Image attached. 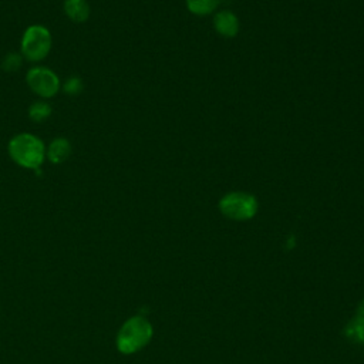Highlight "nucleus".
I'll return each mask as SVG.
<instances>
[{
    "mask_svg": "<svg viewBox=\"0 0 364 364\" xmlns=\"http://www.w3.org/2000/svg\"><path fill=\"white\" fill-rule=\"evenodd\" d=\"M10 158L21 168L38 169L46 159V145L44 142L28 132L14 135L7 145Z\"/></svg>",
    "mask_w": 364,
    "mask_h": 364,
    "instance_id": "obj_1",
    "label": "nucleus"
},
{
    "mask_svg": "<svg viewBox=\"0 0 364 364\" xmlns=\"http://www.w3.org/2000/svg\"><path fill=\"white\" fill-rule=\"evenodd\" d=\"M152 334V324L144 316H132L118 330L115 344L119 353L134 354L148 346Z\"/></svg>",
    "mask_w": 364,
    "mask_h": 364,
    "instance_id": "obj_2",
    "label": "nucleus"
},
{
    "mask_svg": "<svg viewBox=\"0 0 364 364\" xmlns=\"http://www.w3.org/2000/svg\"><path fill=\"white\" fill-rule=\"evenodd\" d=\"M51 46L53 37L50 30L41 24H31L23 33L20 51L27 61L38 63L48 55Z\"/></svg>",
    "mask_w": 364,
    "mask_h": 364,
    "instance_id": "obj_3",
    "label": "nucleus"
},
{
    "mask_svg": "<svg viewBox=\"0 0 364 364\" xmlns=\"http://www.w3.org/2000/svg\"><path fill=\"white\" fill-rule=\"evenodd\" d=\"M220 212L233 220H247L255 216L257 202L255 196L245 192H230L219 202Z\"/></svg>",
    "mask_w": 364,
    "mask_h": 364,
    "instance_id": "obj_4",
    "label": "nucleus"
},
{
    "mask_svg": "<svg viewBox=\"0 0 364 364\" xmlns=\"http://www.w3.org/2000/svg\"><path fill=\"white\" fill-rule=\"evenodd\" d=\"M26 81L28 88L41 98L54 97L61 87L58 75L51 68L43 65H36L30 68L27 71Z\"/></svg>",
    "mask_w": 364,
    "mask_h": 364,
    "instance_id": "obj_5",
    "label": "nucleus"
},
{
    "mask_svg": "<svg viewBox=\"0 0 364 364\" xmlns=\"http://www.w3.org/2000/svg\"><path fill=\"white\" fill-rule=\"evenodd\" d=\"M71 155V144L67 138H54L46 148V156L51 164H63Z\"/></svg>",
    "mask_w": 364,
    "mask_h": 364,
    "instance_id": "obj_6",
    "label": "nucleus"
},
{
    "mask_svg": "<svg viewBox=\"0 0 364 364\" xmlns=\"http://www.w3.org/2000/svg\"><path fill=\"white\" fill-rule=\"evenodd\" d=\"M64 13L70 20L75 23H82L88 20L91 9L87 0H65Z\"/></svg>",
    "mask_w": 364,
    "mask_h": 364,
    "instance_id": "obj_7",
    "label": "nucleus"
},
{
    "mask_svg": "<svg viewBox=\"0 0 364 364\" xmlns=\"http://www.w3.org/2000/svg\"><path fill=\"white\" fill-rule=\"evenodd\" d=\"M215 28L222 36H226V37L235 36L237 33V28H239V23H237L236 16L230 11L218 13L216 17H215Z\"/></svg>",
    "mask_w": 364,
    "mask_h": 364,
    "instance_id": "obj_8",
    "label": "nucleus"
},
{
    "mask_svg": "<svg viewBox=\"0 0 364 364\" xmlns=\"http://www.w3.org/2000/svg\"><path fill=\"white\" fill-rule=\"evenodd\" d=\"M344 334L354 343H364V320L353 317L351 321L346 326Z\"/></svg>",
    "mask_w": 364,
    "mask_h": 364,
    "instance_id": "obj_9",
    "label": "nucleus"
},
{
    "mask_svg": "<svg viewBox=\"0 0 364 364\" xmlns=\"http://www.w3.org/2000/svg\"><path fill=\"white\" fill-rule=\"evenodd\" d=\"M51 115V105L46 101H36L28 108V117L34 122H43Z\"/></svg>",
    "mask_w": 364,
    "mask_h": 364,
    "instance_id": "obj_10",
    "label": "nucleus"
},
{
    "mask_svg": "<svg viewBox=\"0 0 364 364\" xmlns=\"http://www.w3.org/2000/svg\"><path fill=\"white\" fill-rule=\"evenodd\" d=\"M219 0H186L188 7L195 14H208L216 6Z\"/></svg>",
    "mask_w": 364,
    "mask_h": 364,
    "instance_id": "obj_11",
    "label": "nucleus"
},
{
    "mask_svg": "<svg viewBox=\"0 0 364 364\" xmlns=\"http://www.w3.org/2000/svg\"><path fill=\"white\" fill-rule=\"evenodd\" d=\"M21 54L17 53H9L3 60H1V68L7 73H14L20 68L21 65Z\"/></svg>",
    "mask_w": 364,
    "mask_h": 364,
    "instance_id": "obj_12",
    "label": "nucleus"
},
{
    "mask_svg": "<svg viewBox=\"0 0 364 364\" xmlns=\"http://www.w3.org/2000/svg\"><path fill=\"white\" fill-rule=\"evenodd\" d=\"M63 90L65 94H70V95H77L82 91V81L78 78V77H71L68 78L64 85H63Z\"/></svg>",
    "mask_w": 364,
    "mask_h": 364,
    "instance_id": "obj_13",
    "label": "nucleus"
},
{
    "mask_svg": "<svg viewBox=\"0 0 364 364\" xmlns=\"http://www.w3.org/2000/svg\"><path fill=\"white\" fill-rule=\"evenodd\" d=\"M354 317H358V318L364 320V300L358 304V307H357V310H355V316H354Z\"/></svg>",
    "mask_w": 364,
    "mask_h": 364,
    "instance_id": "obj_14",
    "label": "nucleus"
}]
</instances>
